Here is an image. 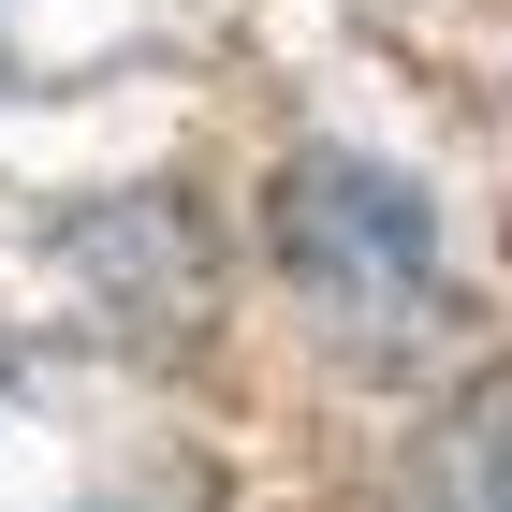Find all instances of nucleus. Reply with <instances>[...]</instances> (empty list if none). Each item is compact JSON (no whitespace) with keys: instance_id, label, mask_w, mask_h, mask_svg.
Wrapping results in <instances>:
<instances>
[{"instance_id":"obj_1","label":"nucleus","mask_w":512,"mask_h":512,"mask_svg":"<svg viewBox=\"0 0 512 512\" xmlns=\"http://www.w3.org/2000/svg\"><path fill=\"white\" fill-rule=\"evenodd\" d=\"M264 235H278V278L308 293V322L337 337V352H366V366L425 352L439 322H454L439 205L410 191V176H381V161H352V147H308V161H293L278 205H264Z\"/></svg>"},{"instance_id":"obj_2","label":"nucleus","mask_w":512,"mask_h":512,"mask_svg":"<svg viewBox=\"0 0 512 512\" xmlns=\"http://www.w3.org/2000/svg\"><path fill=\"white\" fill-rule=\"evenodd\" d=\"M439 512H512V366H483L439 425Z\"/></svg>"}]
</instances>
